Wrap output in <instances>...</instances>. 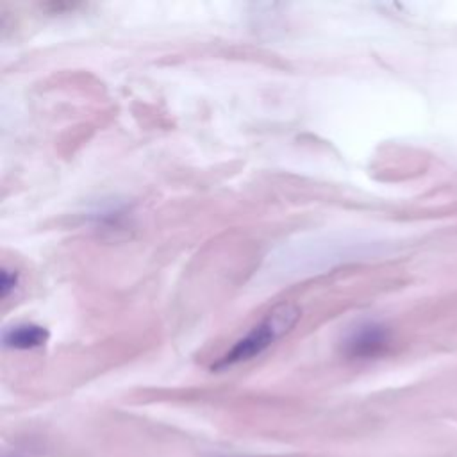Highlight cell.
<instances>
[{
  "label": "cell",
  "mask_w": 457,
  "mask_h": 457,
  "mask_svg": "<svg viewBox=\"0 0 457 457\" xmlns=\"http://www.w3.org/2000/svg\"><path fill=\"white\" fill-rule=\"evenodd\" d=\"M298 318L300 311L291 303H282L275 307L245 337L236 341L234 346L216 364H212V370H223L262 353L273 341L289 332Z\"/></svg>",
  "instance_id": "obj_1"
},
{
  "label": "cell",
  "mask_w": 457,
  "mask_h": 457,
  "mask_svg": "<svg viewBox=\"0 0 457 457\" xmlns=\"http://www.w3.org/2000/svg\"><path fill=\"white\" fill-rule=\"evenodd\" d=\"M389 341V332L384 325L366 321L357 325L345 339V352L355 359H368L378 355Z\"/></svg>",
  "instance_id": "obj_2"
},
{
  "label": "cell",
  "mask_w": 457,
  "mask_h": 457,
  "mask_svg": "<svg viewBox=\"0 0 457 457\" xmlns=\"http://www.w3.org/2000/svg\"><path fill=\"white\" fill-rule=\"evenodd\" d=\"M48 337V332L45 327L32 325V323H21L16 327H11L4 334V345L16 350H29L41 346Z\"/></svg>",
  "instance_id": "obj_3"
},
{
  "label": "cell",
  "mask_w": 457,
  "mask_h": 457,
  "mask_svg": "<svg viewBox=\"0 0 457 457\" xmlns=\"http://www.w3.org/2000/svg\"><path fill=\"white\" fill-rule=\"evenodd\" d=\"M16 287V275L11 273L9 270L2 271V298H5L9 295L11 289Z\"/></svg>",
  "instance_id": "obj_4"
}]
</instances>
